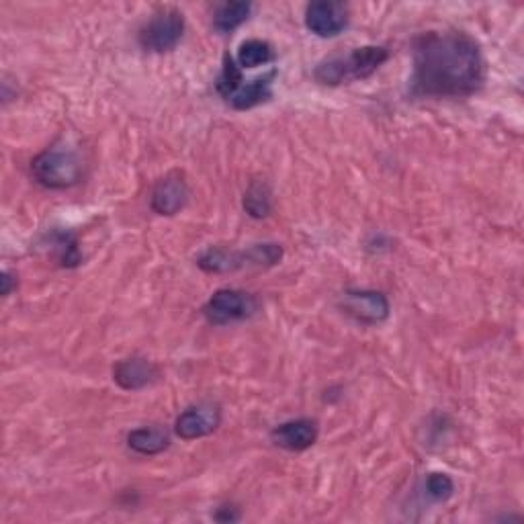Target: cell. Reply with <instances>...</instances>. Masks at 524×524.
<instances>
[{"label": "cell", "mask_w": 524, "mask_h": 524, "mask_svg": "<svg viewBox=\"0 0 524 524\" xmlns=\"http://www.w3.org/2000/svg\"><path fill=\"white\" fill-rule=\"evenodd\" d=\"M189 201V185L181 172H170L152 191L150 205L158 215H177Z\"/></svg>", "instance_id": "cell-11"}, {"label": "cell", "mask_w": 524, "mask_h": 524, "mask_svg": "<svg viewBox=\"0 0 524 524\" xmlns=\"http://www.w3.org/2000/svg\"><path fill=\"white\" fill-rule=\"evenodd\" d=\"M158 375V367L144 357H129L113 367V379L125 391H140L152 385Z\"/></svg>", "instance_id": "cell-12"}, {"label": "cell", "mask_w": 524, "mask_h": 524, "mask_svg": "<svg viewBox=\"0 0 524 524\" xmlns=\"http://www.w3.org/2000/svg\"><path fill=\"white\" fill-rule=\"evenodd\" d=\"M222 424V410L215 404H199L187 408L177 422H174V432L183 441H197L203 436L213 434Z\"/></svg>", "instance_id": "cell-8"}, {"label": "cell", "mask_w": 524, "mask_h": 524, "mask_svg": "<svg viewBox=\"0 0 524 524\" xmlns=\"http://www.w3.org/2000/svg\"><path fill=\"white\" fill-rule=\"evenodd\" d=\"M275 60V52H273V46L269 41H262V39H248L244 41L240 50H238V56H236V62L240 68H258V66H267Z\"/></svg>", "instance_id": "cell-15"}, {"label": "cell", "mask_w": 524, "mask_h": 524, "mask_svg": "<svg viewBox=\"0 0 524 524\" xmlns=\"http://www.w3.org/2000/svg\"><path fill=\"white\" fill-rule=\"evenodd\" d=\"M318 422L312 418H297V420H289L279 424L273 432H271V441L285 451L291 453H301V451H308L310 447L316 445L318 441Z\"/></svg>", "instance_id": "cell-10"}, {"label": "cell", "mask_w": 524, "mask_h": 524, "mask_svg": "<svg viewBox=\"0 0 524 524\" xmlns=\"http://www.w3.org/2000/svg\"><path fill=\"white\" fill-rule=\"evenodd\" d=\"M412 95L463 99L482 89L486 62L475 37L463 31H428L414 41Z\"/></svg>", "instance_id": "cell-1"}, {"label": "cell", "mask_w": 524, "mask_h": 524, "mask_svg": "<svg viewBox=\"0 0 524 524\" xmlns=\"http://www.w3.org/2000/svg\"><path fill=\"white\" fill-rule=\"evenodd\" d=\"M338 308L359 324L377 326L389 318L391 305L381 291L371 289H348L340 295Z\"/></svg>", "instance_id": "cell-7"}, {"label": "cell", "mask_w": 524, "mask_h": 524, "mask_svg": "<svg viewBox=\"0 0 524 524\" xmlns=\"http://www.w3.org/2000/svg\"><path fill=\"white\" fill-rule=\"evenodd\" d=\"M387 58L389 52L381 46L355 48L348 54L322 60L314 70V78L324 86L351 84L375 74L387 62Z\"/></svg>", "instance_id": "cell-2"}, {"label": "cell", "mask_w": 524, "mask_h": 524, "mask_svg": "<svg viewBox=\"0 0 524 524\" xmlns=\"http://www.w3.org/2000/svg\"><path fill=\"white\" fill-rule=\"evenodd\" d=\"M52 250L56 252L58 260L62 262V267H78L82 262V254L78 250L76 238L68 232H56L52 234Z\"/></svg>", "instance_id": "cell-19"}, {"label": "cell", "mask_w": 524, "mask_h": 524, "mask_svg": "<svg viewBox=\"0 0 524 524\" xmlns=\"http://www.w3.org/2000/svg\"><path fill=\"white\" fill-rule=\"evenodd\" d=\"M256 310L258 301L254 295L238 289H220L205 303L203 316L211 326H228L252 318Z\"/></svg>", "instance_id": "cell-6"}, {"label": "cell", "mask_w": 524, "mask_h": 524, "mask_svg": "<svg viewBox=\"0 0 524 524\" xmlns=\"http://www.w3.org/2000/svg\"><path fill=\"white\" fill-rule=\"evenodd\" d=\"M242 84H244L242 68L238 66V62H236L230 54H226V58H224V66H222V72H220V76H217V82H215L217 93H220V97L228 103L230 97L240 89Z\"/></svg>", "instance_id": "cell-18"}, {"label": "cell", "mask_w": 524, "mask_h": 524, "mask_svg": "<svg viewBox=\"0 0 524 524\" xmlns=\"http://www.w3.org/2000/svg\"><path fill=\"white\" fill-rule=\"evenodd\" d=\"M185 33V17L179 9L162 7L158 9L150 21L140 29V46L152 54L172 52L179 46Z\"/></svg>", "instance_id": "cell-5"}, {"label": "cell", "mask_w": 524, "mask_h": 524, "mask_svg": "<svg viewBox=\"0 0 524 524\" xmlns=\"http://www.w3.org/2000/svg\"><path fill=\"white\" fill-rule=\"evenodd\" d=\"M238 518H240V514L234 506H222L220 510L215 512V520H220V522H236Z\"/></svg>", "instance_id": "cell-22"}, {"label": "cell", "mask_w": 524, "mask_h": 524, "mask_svg": "<svg viewBox=\"0 0 524 524\" xmlns=\"http://www.w3.org/2000/svg\"><path fill=\"white\" fill-rule=\"evenodd\" d=\"M271 189L265 181H254L244 193V209L254 220H262L271 213Z\"/></svg>", "instance_id": "cell-17"}, {"label": "cell", "mask_w": 524, "mask_h": 524, "mask_svg": "<svg viewBox=\"0 0 524 524\" xmlns=\"http://www.w3.org/2000/svg\"><path fill=\"white\" fill-rule=\"evenodd\" d=\"M252 13L250 3H226L213 15V27L220 33H232L236 31L242 23L248 21Z\"/></svg>", "instance_id": "cell-16"}, {"label": "cell", "mask_w": 524, "mask_h": 524, "mask_svg": "<svg viewBox=\"0 0 524 524\" xmlns=\"http://www.w3.org/2000/svg\"><path fill=\"white\" fill-rule=\"evenodd\" d=\"M0 293H3V297H9L13 293V289L17 287V275L11 273V271H5L3 273V279H0Z\"/></svg>", "instance_id": "cell-21"}, {"label": "cell", "mask_w": 524, "mask_h": 524, "mask_svg": "<svg viewBox=\"0 0 524 524\" xmlns=\"http://www.w3.org/2000/svg\"><path fill=\"white\" fill-rule=\"evenodd\" d=\"M455 492L453 479L447 473H430L426 477V494L434 502H447Z\"/></svg>", "instance_id": "cell-20"}, {"label": "cell", "mask_w": 524, "mask_h": 524, "mask_svg": "<svg viewBox=\"0 0 524 524\" xmlns=\"http://www.w3.org/2000/svg\"><path fill=\"white\" fill-rule=\"evenodd\" d=\"M127 445L138 455H160L170 447V434L162 426H144L127 434Z\"/></svg>", "instance_id": "cell-14"}, {"label": "cell", "mask_w": 524, "mask_h": 524, "mask_svg": "<svg viewBox=\"0 0 524 524\" xmlns=\"http://www.w3.org/2000/svg\"><path fill=\"white\" fill-rule=\"evenodd\" d=\"M31 174L41 187L62 191L82 181L84 162L78 152L54 146L31 160Z\"/></svg>", "instance_id": "cell-4"}, {"label": "cell", "mask_w": 524, "mask_h": 524, "mask_svg": "<svg viewBox=\"0 0 524 524\" xmlns=\"http://www.w3.org/2000/svg\"><path fill=\"white\" fill-rule=\"evenodd\" d=\"M275 78H277V70H271L265 76H258L254 80L244 82L240 89L230 97L228 105H232L236 111H248V109H254L262 103L271 101Z\"/></svg>", "instance_id": "cell-13"}, {"label": "cell", "mask_w": 524, "mask_h": 524, "mask_svg": "<svg viewBox=\"0 0 524 524\" xmlns=\"http://www.w3.org/2000/svg\"><path fill=\"white\" fill-rule=\"evenodd\" d=\"M305 27L318 37H336L348 27V7L334 0H318L305 9Z\"/></svg>", "instance_id": "cell-9"}, {"label": "cell", "mask_w": 524, "mask_h": 524, "mask_svg": "<svg viewBox=\"0 0 524 524\" xmlns=\"http://www.w3.org/2000/svg\"><path fill=\"white\" fill-rule=\"evenodd\" d=\"M283 258L281 244H254L246 250H228L222 246H215L205 250L199 258L197 265L207 273H232L240 269H269L275 267Z\"/></svg>", "instance_id": "cell-3"}]
</instances>
